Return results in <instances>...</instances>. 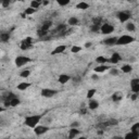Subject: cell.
Wrapping results in <instances>:
<instances>
[{"label": "cell", "instance_id": "obj_1", "mask_svg": "<svg viewBox=\"0 0 139 139\" xmlns=\"http://www.w3.org/2000/svg\"><path fill=\"white\" fill-rule=\"evenodd\" d=\"M42 115H29L25 118V125L28 127H31V128H35V127L38 125V123L40 122V119H41Z\"/></svg>", "mask_w": 139, "mask_h": 139}, {"label": "cell", "instance_id": "obj_2", "mask_svg": "<svg viewBox=\"0 0 139 139\" xmlns=\"http://www.w3.org/2000/svg\"><path fill=\"white\" fill-rule=\"evenodd\" d=\"M135 41V38L129 36V35H122L121 37L118 38V41H116V45L118 46H125L128 45V43Z\"/></svg>", "mask_w": 139, "mask_h": 139}, {"label": "cell", "instance_id": "obj_3", "mask_svg": "<svg viewBox=\"0 0 139 139\" xmlns=\"http://www.w3.org/2000/svg\"><path fill=\"white\" fill-rule=\"evenodd\" d=\"M15 65L18 67H22V66H24L25 64L27 63H29V62L32 61L31 58H28V57H25V56H19V57H16L15 58Z\"/></svg>", "mask_w": 139, "mask_h": 139}, {"label": "cell", "instance_id": "obj_4", "mask_svg": "<svg viewBox=\"0 0 139 139\" xmlns=\"http://www.w3.org/2000/svg\"><path fill=\"white\" fill-rule=\"evenodd\" d=\"M100 32L104 35H109V34H112L114 32V26L111 25L109 23H103L101 26H100Z\"/></svg>", "mask_w": 139, "mask_h": 139}, {"label": "cell", "instance_id": "obj_5", "mask_svg": "<svg viewBox=\"0 0 139 139\" xmlns=\"http://www.w3.org/2000/svg\"><path fill=\"white\" fill-rule=\"evenodd\" d=\"M32 47H33V38L32 37H26L25 39L22 40L21 46H20V48L22 50H28Z\"/></svg>", "mask_w": 139, "mask_h": 139}, {"label": "cell", "instance_id": "obj_6", "mask_svg": "<svg viewBox=\"0 0 139 139\" xmlns=\"http://www.w3.org/2000/svg\"><path fill=\"white\" fill-rule=\"evenodd\" d=\"M57 94H58L57 90H54V89H48V88L42 89L41 92H40V95L45 98H52L53 96H56Z\"/></svg>", "mask_w": 139, "mask_h": 139}, {"label": "cell", "instance_id": "obj_7", "mask_svg": "<svg viewBox=\"0 0 139 139\" xmlns=\"http://www.w3.org/2000/svg\"><path fill=\"white\" fill-rule=\"evenodd\" d=\"M49 130V127L48 126H37L34 128V132H35V134H36L37 136H41L43 134H46Z\"/></svg>", "mask_w": 139, "mask_h": 139}, {"label": "cell", "instance_id": "obj_8", "mask_svg": "<svg viewBox=\"0 0 139 139\" xmlns=\"http://www.w3.org/2000/svg\"><path fill=\"white\" fill-rule=\"evenodd\" d=\"M118 18L119 20L123 23V22H126L130 19V14L129 12H125V11H122V12H119L118 13Z\"/></svg>", "mask_w": 139, "mask_h": 139}, {"label": "cell", "instance_id": "obj_9", "mask_svg": "<svg viewBox=\"0 0 139 139\" xmlns=\"http://www.w3.org/2000/svg\"><path fill=\"white\" fill-rule=\"evenodd\" d=\"M121 60H122V57L119 56V52H114L112 54V57L108 60V62H111V63H113V64H116V63H119Z\"/></svg>", "mask_w": 139, "mask_h": 139}, {"label": "cell", "instance_id": "obj_10", "mask_svg": "<svg viewBox=\"0 0 139 139\" xmlns=\"http://www.w3.org/2000/svg\"><path fill=\"white\" fill-rule=\"evenodd\" d=\"M116 41H118V37H110V38L104 39L103 43H104V45H107V46H115Z\"/></svg>", "mask_w": 139, "mask_h": 139}, {"label": "cell", "instance_id": "obj_11", "mask_svg": "<svg viewBox=\"0 0 139 139\" xmlns=\"http://www.w3.org/2000/svg\"><path fill=\"white\" fill-rule=\"evenodd\" d=\"M65 49H66V46H64V45H60V46H58L54 50L51 52V54H59V53H62V52H64L65 51Z\"/></svg>", "mask_w": 139, "mask_h": 139}, {"label": "cell", "instance_id": "obj_12", "mask_svg": "<svg viewBox=\"0 0 139 139\" xmlns=\"http://www.w3.org/2000/svg\"><path fill=\"white\" fill-rule=\"evenodd\" d=\"M70 79H71V77L69 75H66V74H61L59 76V78H58V80H59L60 84H66Z\"/></svg>", "mask_w": 139, "mask_h": 139}, {"label": "cell", "instance_id": "obj_13", "mask_svg": "<svg viewBox=\"0 0 139 139\" xmlns=\"http://www.w3.org/2000/svg\"><path fill=\"white\" fill-rule=\"evenodd\" d=\"M77 135H79L78 128H71L69 132V139H74Z\"/></svg>", "mask_w": 139, "mask_h": 139}, {"label": "cell", "instance_id": "obj_14", "mask_svg": "<svg viewBox=\"0 0 139 139\" xmlns=\"http://www.w3.org/2000/svg\"><path fill=\"white\" fill-rule=\"evenodd\" d=\"M51 26H52V22H51V21H46V22H43V23H42L40 29H41V31H45V32H48L49 28H50Z\"/></svg>", "mask_w": 139, "mask_h": 139}, {"label": "cell", "instance_id": "obj_15", "mask_svg": "<svg viewBox=\"0 0 139 139\" xmlns=\"http://www.w3.org/2000/svg\"><path fill=\"white\" fill-rule=\"evenodd\" d=\"M10 39L9 33H0V41L1 42H8Z\"/></svg>", "mask_w": 139, "mask_h": 139}, {"label": "cell", "instance_id": "obj_16", "mask_svg": "<svg viewBox=\"0 0 139 139\" xmlns=\"http://www.w3.org/2000/svg\"><path fill=\"white\" fill-rule=\"evenodd\" d=\"M107 70H110V67L108 66V65H99V66H97V67H95V72L96 73H103V72H105Z\"/></svg>", "mask_w": 139, "mask_h": 139}, {"label": "cell", "instance_id": "obj_17", "mask_svg": "<svg viewBox=\"0 0 139 139\" xmlns=\"http://www.w3.org/2000/svg\"><path fill=\"white\" fill-rule=\"evenodd\" d=\"M31 85H32L31 83H26V81H23V83H20V84L18 85V89H19V90H22V91H23V90H26V89L28 88V87L31 86Z\"/></svg>", "mask_w": 139, "mask_h": 139}, {"label": "cell", "instance_id": "obj_18", "mask_svg": "<svg viewBox=\"0 0 139 139\" xmlns=\"http://www.w3.org/2000/svg\"><path fill=\"white\" fill-rule=\"evenodd\" d=\"M124 139H139V134H136V133H127L125 135Z\"/></svg>", "mask_w": 139, "mask_h": 139}, {"label": "cell", "instance_id": "obj_19", "mask_svg": "<svg viewBox=\"0 0 139 139\" xmlns=\"http://www.w3.org/2000/svg\"><path fill=\"white\" fill-rule=\"evenodd\" d=\"M88 107H89L90 110H96V109L99 107V102H98L97 100H90V101H89Z\"/></svg>", "mask_w": 139, "mask_h": 139}, {"label": "cell", "instance_id": "obj_20", "mask_svg": "<svg viewBox=\"0 0 139 139\" xmlns=\"http://www.w3.org/2000/svg\"><path fill=\"white\" fill-rule=\"evenodd\" d=\"M96 62H97V63H99L100 65H104L108 62V59L105 58V57L100 56V57H97V58H96Z\"/></svg>", "mask_w": 139, "mask_h": 139}, {"label": "cell", "instance_id": "obj_21", "mask_svg": "<svg viewBox=\"0 0 139 139\" xmlns=\"http://www.w3.org/2000/svg\"><path fill=\"white\" fill-rule=\"evenodd\" d=\"M76 8H77V9H80V10H86V9H88L89 8V4L87 3V2L81 1V2H79V3H77Z\"/></svg>", "mask_w": 139, "mask_h": 139}, {"label": "cell", "instance_id": "obj_22", "mask_svg": "<svg viewBox=\"0 0 139 139\" xmlns=\"http://www.w3.org/2000/svg\"><path fill=\"white\" fill-rule=\"evenodd\" d=\"M122 98H123V95L121 94V92H115V94H113L112 96V100L115 102L119 101V100H122Z\"/></svg>", "mask_w": 139, "mask_h": 139}, {"label": "cell", "instance_id": "obj_23", "mask_svg": "<svg viewBox=\"0 0 139 139\" xmlns=\"http://www.w3.org/2000/svg\"><path fill=\"white\" fill-rule=\"evenodd\" d=\"M122 72H124V73H130L133 71V67H132V65H129V64H125L122 66Z\"/></svg>", "mask_w": 139, "mask_h": 139}, {"label": "cell", "instance_id": "obj_24", "mask_svg": "<svg viewBox=\"0 0 139 139\" xmlns=\"http://www.w3.org/2000/svg\"><path fill=\"white\" fill-rule=\"evenodd\" d=\"M20 103H21L20 99H19L18 97H15V98H13V99L10 101V107H18Z\"/></svg>", "mask_w": 139, "mask_h": 139}, {"label": "cell", "instance_id": "obj_25", "mask_svg": "<svg viewBox=\"0 0 139 139\" xmlns=\"http://www.w3.org/2000/svg\"><path fill=\"white\" fill-rule=\"evenodd\" d=\"M69 24L71 26H75L78 24V19L75 18V16H72V18L69 19Z\"/></svg>", "mask_w": 139, "mask_h": 139}, {"label": "cell", "instance_id": "obj_26", "mask_svg": "<svg viewBox=\"0 0 139 139\" xmlns=\"http://www.w3.org/2000/svg\"><path fill=\"white\" fill-rule=\"evenodd\" d=\"M65 29H66V25H65V24H60V25H58V27L56 28V32L60 33V35H61Z\"/></svg>", "mask_w": 139, "mask_h": 139}, {"label": "cell", "instance_id": "obj_27", "mask_svg": "<svg viewBox=\"0 0 139 139\" xmlns=\"http://www.w3.org/2000/svg\"><path fill=\"white\" fill-rule=\"evenodd\" d=\"M101 22H102V19L100 18V16H97V18H94L92 19V25H99L101 26Z\"/></svg>", "mask_w": 139, "mask_h": 139}, {"label": "cell", "instance_id": "obj_28", "mask_svg": "<svg viewBox=\"0 0 139 139\" xmlns=\"http://www.w3.org/2000/svg\"><path fill=\"white\" fill-rule=\"evenodd\" d=\"M37 10H35V9H33V8H27V9H25V11H24V14L25 15H32V14H34L35 12H36Z\"/></svg>", "mask_w": 139, "mask_h": 139}, {"label": "cell", "instance_id": "obj_29", "mask_svg": "<svg viewBox=\"0 0 139 139\" xmlns=\"http://www.w3.org/2000/svg\"><path fill=\"white\" fill-rule=\"evenodd\" d=\"M130 132L132 133H136V134H139V123H135L130 128Z\"/></svg>", "mask_w": 139, "mask_h": 139}, {"label": "cell", "instance_id": "obj_30", "mask_svg": "<svg viewBox=\"0 0 139 139\" xmlns=\"http://www.w3.org/2000/svg\"><path fill=\"white\" fill-rule=\"evenodd\" d=\"M96 92H97L96 89H89V90L87 91V98H88V99H91V98L96 95Z\"/></svg>", "mask_w": 139, "mask_h": 139}, {"label": "cell", "instance_id": "obj_31", "mask_svg": "<svg viewBox=\"0 0 139 139\" xmlns=\"http://www.w3.org/2000/svg\"><path fill=\"white\" fill-rule=\"evenodd\" d=\"M41 4V2L40 1H32L31 2V8H33V9H35V10H37L38 8H39V5Z\"/></svg>", "mask_w": 139, "mask_h": 139}, {"label": "cell", "instance_id": "obj_32", "mask_svg": "<svg viewBox=\"0 0 139 139\" xmlns=\"http://www.w3.org/2000/svg\"><path fill=\"white\" fill-rule=\"evenodd\" d=\"M29 74H31V71L29 70H24V71H22V72L20 73V76L21 77H23V78H26V77H28Z\"/></svg>", "mask_w": 139, "mask_h": 139}, {"label": "cell", "instance_id": "obj_33", "mask_svg": "<svg viewBox=\"0 0 139 139\" xmlns=\"http://www.w3.org/2000/svg\"><path fill=\"white\" fill-rule=\"evenodd\" d=\"M37 35H38V37L41 39V38H43V37H46L48 35V32H45V31H41V29H38V32H37Z\"/></svg>", "mask_w": 139, "mask_h": 139}, {"label": "cell", "instance_id": "obj_34", "mask_svg": "<svg viewBox=\"0 0 139 139\" xmlns=\"http://www.w3.org/2000/svg\"><path fill=\"white\" fill-rule=\"evenodd\" d=\"M126 29L127 31H129V32H135V29H136L135 24L134 23H128L126 25Z\"/></svg>", "mask_w": 139, "mask_h": 139}, {"label": "cell", "instance_id": "obj_35", "mask_svg": "<svg viewBox=\"0 0 139 139\" xmlns=\"http://www.w3.org/2000/svg\"><path fill=\"white\" fill-rule=\"evenodd\" d=\"M80 50H81V47H79V46H73L72 49H71V51H72L73 53H77V52H79Z\"/></svg>", "mask_w": 139, "mask_h": 139}, {"label": "cell", "instance_id": "obj_36", "mask_svg": "<svg viewBox=\"0 0 139 139\" xmlns=\"http://www.w3.org/2000/svg\"><path fill=\"white\" fill-rule=\"evenodd\" d=\"M90 31H91L92 33H98V32H100V26H99V25H91Z\"/></svg>", "mask_w": 139, "mask_h": 139}, {"label": "cell", "instance_id": "obj_37", "mask_svg": "<svg viewBox=\"0 0 139 139\" xmlns=\"http://www.w3.org/2000/svg\"><path fill=\"white\" fill-rule=\"evenodd\" d=\"M130 87H132V91L134 94H138L139 92V84H137V85H132Z\"/></svg>", "mask_w": 139, "mask_h": 139}, {"label": "cell", "instance_id": "obj_38", "mask_svg": "<svg viewBox=\"0 0 139 139\" xmlns=\"http://www.w3.org/2000/svg\"><path fill=\"white\" fill-rule=\"evenodd\" d=\"M10 3H11L10 0H3V1L1 2V5H2L3 8H8V7L10 5Z\"/></svg>", "mask_w": 139, "mask_h": 139}, {"label": "cell", "instance_id": "obj_39", "mask_svg": "<svg viewBox=\"0 0 139 139\" xmlns=\"http://www.w3.org/2000/svg\"><path fill=\"white\" fill-rule=\"evenodd\" d=\"M59 5H61V7H64V5H67L70 3V0H66V1H58Z\"/></svg>", "mask_w": 139, "mask_h": 139}, {"label": "cell", "instance_id": "obj_40", "mask_svg": "<svg viewBox=\"0 0 139 139\" xmlns=\"http://www.w3.org/2000/svg\"><path fill=\"white\" fill-rule=\"evenodd\" d=\"M119 122H118V119H110V121H108V124H109V126L110 125H116Z\"/></svg>", "mask_w": 139, "mask_h": 139}, {"label": "cell", "instance_id": "obj_41", "mask_svg": "<svg viewBox=\"0 0 139 139\" xmlns=\"http://www.w3.org/2000/svg\"><path fill=\"white\" fill-rule=\"evenodd\" d=\"M137 84H139V78H134V79H132V81H130V86L137 85Z\"/></svg>", "mask_w": 139, "mask_h": 139}, {"label": "cell", "instance_id": "obj_42", "mask_svg": "<svg viewBox=\"0 0 139 139\" xmlns=\"http://www.w3.org/2000/svg\"><path fill=\"white\" fill-rule=\"evenodd\" d=\"M110 73H111V75H114V76L119 75V71L116 70V69H112V70L110 71Z\"/></svg>", "mask_w": 139, "mask_h": 139}, {"label": "cell", "instance_id": "obj_43", "mask_svg": "<svg viewBox=\"0 0 139 139\" xmlns=\"http://www.w3.org/2000/svg\"><path fill=\"white\" fill-rule=\"evenodd\" d=\"M78 126H79V123H78V122H74V123L71 124V128H77Z\"/></svg>", "mask_w": 139, "mask_h": 139}, {"label": "cell", "instance_id": "obj_44", "mask_svg": "<svg viewBox=\"0 0 139 139\" xmlns=\"http://www.w3.org/2000/svg\"><path fill=\"white\" fill-rule=\"evenodd\" d=\"M137 98H138V94H134V95L132 96V100H136Z\"/></svg>", "mask_w": 139, "mask_h": 139}, {"label": "cell", "instance_id": "obj_45", "mask_svg": "<svg viewBox=\"0 0 139 139\" xmlns=\"http://www.w3.org/2000/svg\"><path fill=\"white\" fill-rule=\"evenodd\" d=\"M112 139H124V137H122V136H113Z\"/></svg>", "mask_w": 139, "mask_h": 139}, {"label": "cell", "instance_id": "obj_46", "mask_svg": "<svg viewBox=\"0 0 139 139\" xmlns=\"http://www.w3.org/2000/svg\"><path fill=\"white\" fill-rule=\"evenodd\" d=\"M85 47L86 48H90L91 47V42H86L85 43Z\"/></svg>", "mask_w": 139, "mask_h": 139}, {"label": "cell", "instance_id": "obj_47", "mask_svg": "<svg viewBox=\"0 0 139 139\" xmlns=\"http://www.w3.org/2000/svg\"><path fill=\"white\" fill-rule=\"evenodd\" d=\"M4 107L5 108H9L10 107V102L9 101H4Z\"/></svg>", "mask_w": 139, "mask_h": 139}, {"label": "cell", "instance_id": "obj_48", "mask_svg": "<svg viewBox=\"0 0 139 139\" xmlns=\"http://www.w3.org/2000/svg\"><path fill=\"white\" fill-rule=\"evenodd\" d=\"M91 78H92V79H94V80H97V79H98V75H97V74L92 75V76H91Z\"/></svg>", "mask_w": 139, "mask_h": 139}, {"label": "cell", "instance_id": "obj_49", "mask_svg": "<svg viewBox=\"0 0 139 139\" xmlns=\"http://www.w3.org/2000/svg\"><path fill=\"white\" fill-rule=\"evenodd\" d=\"M73 80H74V81H75V83H77V81H78V83H79V81H80V79H79V77H75V78H73Z\"/></svg>", "mask_w": 139, "mask_h": 139}, {"label": "cell", "instance_id": "obj_50", "mask_svg": "<svg viewBox=\"0 0 139 139\" xmlns=\"http://www.w3.org/2000/svg\"><path fill=\"white\" fill-rule=\"evenodd\" d=\"M80 112H81V114H86L87 113V110H86V109H81Z\"/></svg>", "mask_w": 139, "mask_h": 139}, {"label": "cell", "instance_id": "obj_51", "mask_svg": "<svg viewBox=\"0 0 139 139\" xmlns=\"http://www.w3.org/2000/svg\"><path fill=\"white\" fill-rule=\"evenodd\" d=\"M129 60H130V62H132V63H134V62H136V58H134V57H132V58H130Z\"/></svg>", "mask_w": 139, "mask_h": 139}, {"label": "cell", "instance_id": "obj_52", "mask_svg": "<svg viewBox=\"0 0 139 139\" xmlns=\"http://www.w3.org/2000/svg\"><path fill=\"white\" fill-rule=\"evenodd\" d=\"M42 4H43V5H47V4H49V1H43Z\"/></svg>", "mask_w": 139, "mask_h": 139}, {"label": "cell", "instance_id": "obj_53", "mask_svg": "<svg viewBox=\"0 0 139 139\" xmlns=\"http://www.w3.org/2000/svg\"><path fill=\"white\" fill-rule=\"evenodd\" d=\"M3 111H4V108L0 107V113H1V112H3Z\"/></svg>", "mask_w": 139, "mask_h": 139}, {"label": "cell", "instance_id": "obj_54", "mask_svg": "<svg viewBox=\"0 0 139 139\" xmlns=\"http://www.w3.org/2000/svg\"><path fill=\"white\" fill-rule=\"evenodd\" d=\"M78 139H86V137H84V136H81V137H79Z\"/></svg>", "mask_w": 139, "mask_h": 139}, {"label": "cell", "instance_id": "obj_55", "mask_svg": "<svg viewBox=\"0 0 139 139\" xmlns=\"http://www.w3.org/2000/svg\"><path fill=\"white\" fill-rule=\"evenodd\" d=\"M21 139H25V138H21Z\"/></svg>", "mask_w": 139, "mask_h": 139}]
</instances>
